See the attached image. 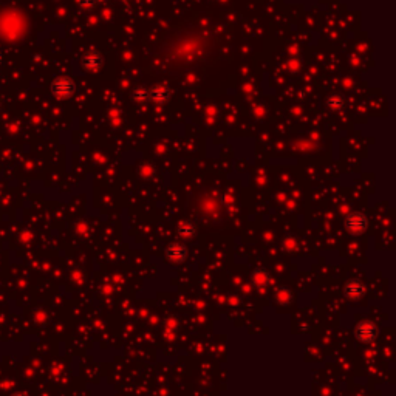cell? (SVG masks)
Returning a JSON list of instances; mask_svg holds the SVG:
<instances>
[{"mask_svg": "<svg viewBox=\"0 0 396 396\" xmlns=\"http://www.w3.org/2000/svg\"><path fill=\"white\" fill-rule=\"evenodd\" d=\"M378 336V328L371 322H362L356 327V337L361 342H373Z\"/></svg>", "mask_w": 396, "mask_h": 396, "instance_id": "6da1fadb", "label": "cell"}, {"mask_svg": "<svg viewBox=\"0 0 396 396\" xmlns=\"http://www.w3.org/2000/svg\"><path fill=\"white\" fill-rule=\"evenodd\" d=\"M345 223H347V228L350 229L352 232H355V234H359V232H364L365 228H367V224H368L365 215L358 214V212H355V214H352V215H348Z\"/></svg>", "mask_w": 396, "mask_h": 396, "instance_id": "7a4b0ae2", "label": "cell"}, {"mask_svg": "<svg viewBox=\"0 0 396 396\" xmlns=\"http://www.w3.org/2000/svg\"><path fill=\"white\" fill-rule=\"evenodd\" d=\"M167 257L172 262H183L186 257V248L183 245H172L167 248Z\"/></svg>", "mask_w": 396, "mask_h": 396, "instance_id": "3957f363", "label": "cell"}, {"mask_svg": "<svg viewBox=\"0 0 396 396\" xmlns=\"http://www.w3.org/2000/svg\"><path fill=\"white\" fill-rule=\"evenodd\" d=\"M345 293L350 296L352 299H356V297H359V296H362V293H364V288H362V285L361 284H358V282H352V284H348L347 285V288H345Z\"/></svg>", "mask_w": 396, "mask_h": 396, "instance_id": "277c9868", "label": "cell"}, {"mask_svg": "<svg viewBox=\"0 0 396 396\" xmlns=\"http://www.w3.org/2000/svg\"><path fill=\"white\" fill-rule=\"evenodd\" d=\"M194 232H195V229H194V226L189 224V223H186V224L183 226V229H181V234H183L184 237H191V236H194Z\"/></svg>", "mask_w": 396, "mask_h": 396, "instance_id": "5b68a950", "label": "cell"}, {"mask_svg": "<svg viewBox=\"0 0 396 396\" xmlns=\"http://www.w3.org/2000/svg\"><path fill=\"white\" fill-rule=\"evenodd\" d=\"M13 396H27V394L25 393H14Z\"/></svg>", "mask_w": 396, "mask_h": 396, "instance_id": "8992f818", "label": "cell"}]
</instances>
